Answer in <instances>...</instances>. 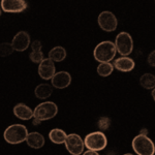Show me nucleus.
I'll return each mask as SVG.
<instances>
[{
  "instance_id": "nucleus-30",
  "label": "nucleus",
  "mask_w": 155,
  "mask_h": 155,
  "mask_svg": "<svg viewBox=\"0 0 155 155\" xmlns=\"http://www.w3.org/2000/svg\"><path fill=\"white\" fill-rule=\"evenodd\" d=\"M123 155H134V154H132V153H125V154H123Z\"/></svg>"
},
{
  "instance_id": "nucleus-5",
  "label": "nucleus",
  "mask_w": 155,
  "mask_h": 155,
  "mask_svg": "<svg viewBox=\"0 0 155 155\" xmlns=\"http://www.w3.org/2000/svg\"><path fill=\"white\" fill-rule=\"evenodd\" d=\"M34 117L41 121H47V120L53 119L58 114V106L53 101H44L36 106L33 110Z\"/></svg>"
},
{
  "instance_id": "nucleus-22",
  "label": "nucleus",
  "mask_w": 155,
  "mask_h": 155,
  "mask_svg": "<svg viewBox=\"0 0 155 155\" xmlns=\"http://www.w3.org/2000/svg\"><path fill=\"white\" fill-rule=\"evenodd\" d=\"M29 58L32 62L39 64L42 60L45 59V56H44L42 51H32L31 53L29 54Z\"/></svg>"
},
{
  "instance_id": "nucleus-1",
  "label": "nucleus",
  "mask_w": 155,
  "mask_h": 155,
  "mask_svg": "<svg viewBox=\"0 0 155 155\" xmlns=\"http://www.w3.org/2000/svg\"><path fill=\"white\" fill-rule=\"evenodd\" d=\"M28 129L23 124H12L3 132V139L11 145H18L26 142Z\"/></svg>"
},
{
  "instance_id": "nucleus-16",
  "label": "nucleus",
  "mask_w": 155,
  "mask_h": 155,
  "mask_svg": "<svg viewBox=\"0 0 155 155\" xmlns=\"http://www.w3.org/2000/svg\"><path fill=\"white\" fill-rule=\"evenodd\" d=\"M53 93V86L48 83H41L37 85L34 89V95L38 99H48Z\"/></svg>"
},
{
  "instance_id": "nucleus-4",
  "label": "nucleus",
  "mask_w": 155,
  "mask_h": 155,
  "mask_svg": "<svg viewBox=\"0 0 155 155\" xmlns=\"http://www.w3.org/2000/svg\"><path fill=\"white\" fill-rule=\"evenodd\" d=\"M84 144L88 150H93V151H101L107 147V139L106 134L102 131H93L87 134L84 139Z\"/></svg>"
},
{
  "instance_id": "nucleus-17",
  "label": "nucleus",
  "mask_w": 155,
  "mask_h": 155,
  "mask_svg": "<svg viewBox=\"0 0 155 155\" xmlns=\"http://www.w3.org/2000/svg\"><path fill=\"white\" fill-rule=\"evenodd\" d=\"M66 137V132L61 128H53L49 132L50 141L56 145H61L65 143Z\"/></svg>"
},
{
  "instance_id": "nucleus-7",
  "label": "nucleus",
  "mask_w": 155,
  "mask_h": 155,
  "mask_svg": "<svg viewBox=\"0 0 155 155\" xmlns=\"http://www.w3.org/2000/svg\"><path fill=\"white\" fill-rule=\"evenodd\" d=\"M65 148L71 155H81L84 153V140L77 134H67L65 140Z\"/></svg>"
},
{
  "instance_id": "nucleus-26",
  "label": "nucleus",
  "mask_w": 155,
  "mask_h": 155,
  "mask_svg": "<svg viewBox=\"0 0 155 155\" xmlns=\"http://www.w3.org/2000/svg\"><path fill=\"white\" fill-rule=\"evenodd\" d=\"M82 155H99L97 151H93V150H87Z\"/></svg>"
},
{
  "instance_id": "nucleus-32",
  "label": "nucleus",
  "mask_w": 155,
  "mask_h": 155,
  "mask_svg": "<svg viewBox=\"0 0 155 155\" xmlns=\"http://www.w3.org/2000/svg\"><path fill=\"white\" fill-rule=\"evenodd\" d=\"M153 155H155V154H153Z\"/></svg>"
},
{
  "instance_id": "nucleus-14",
  "label": "nucleus",
  "mask_w": 155,
  "mask_h": 155,
  "mask_svg": "<svg viewBox=\"0 0 155 155\" xmlns=\"http://www.w3.org/2000/svg\"><path fill=\"white\" fill-rule=\"evenodd\" d=\"M114 68H116L117 71H122V72H129L136 66L134 59H131L128 56H121L119 58H117L114 61Z\"/></svg>"
},
{
  "instance_id": "nucleus-3",
  "label": "nucleus",
  "mask_w": 155,
  "mask_h": 155,
  "mask_svg": "<svg viewBox=\"0 0 155 155\" xmlns=\"http://www.w3.org/2000/svg\"><path fill=\"white\" fill-rule=\"evenodd\" d=\"M131 146L137 155L155 154V144L148 136H143L139 134L134 137Z\"/></svg>"
},
{
  "instance_id": "nucleus-6",
  "label": "nucleus",
  "mask_w": 155,
  "mask_h": 155,
  "mask_svg": "<svg viewBox=\"0 0 155 155\" xmlns=\"http://www.w3.org/2000/svg\"><path fill=\"white\" fill-rule=\"evenodd\" d=\"M115 46H116L117 52L121 56L130 55L134 50V41H132L131 35L125 31L120 32L115 38Z\"/></svg>"
},
{
  "instance_id": "nucleus-2",
  "label": "nucleus",
  "mask_w": 155,
  "mask_h": 155,
  "mask_svg": "<svg viewBox=\"0 0 155 155\" xmlns=\"http://www.w3.org/2000/svg\"><path fill=\"white\" fill-rule=\"evenodd\" d=\"M116 53L117 49L114 42L111 41H104L99 42L94 48L93 56L96 61H98L99 63H102V62L112 61L116 56Z\"/></svg>"
},
{
  "instance_id": "nucleus-13",
  "label": "nucleus",
  "mask_w": 155,
  "mask_h": 155,
  "mask_svg": "<svg viewBox=\"0 0 155 155\" xmlns=\"http://www.w3.org/2000/svg\"><path fill=\"white\" fill-rule=\"evenodd\" d=\"M12 113H14V115L18 119L25 120V121H26V120L33 119V117H34L33 110H32L31 107H29L27 104H23V102L17 104L16 106L14 107Z\"/></svg>"
},
{
  "instance_id": "nucleus-21",
  "label": "nucleus",
  "mask_w": 155,
  "mask_h": 155,
  "mask_svg": "<svg viewBox=\"0 0 155 155\" xmlns=\"http://www.w3.org/2000/svg\"><path fill=\"white\" fill-rule=\"evenodd\" d=\"M14 51L15 50L12 42H2V44H0V57L11 56Z\"/></svg>"
},
{
  "instance_id": "nucleus-10",
  "label": "nucleus",
  "mask_w": 155,
  "mask_h": 155,
  "mask_svg": "<svg viewBox=\"0 0 155 155\" xmlns=\"http://www.w3.org/2000/svg\"><path fill=\"white\" fill-rule=\"evenodd\" d=\"M30 44H31V38H30L29 33L26 31H19L14 36V38L12 41V45L14 47V50L18 52L26 51L29 48Z\"/></svg>"
},
{
  "instance_id": "nucleus-9",
  "label": "nucleus",
  "mask_w": 155,
  "mask_h": 155,
  "mask_svg": "<svg viewBox=\"0 0 155 155\" xmlns=\"http://www.w3.org/2000/svg\"><path fill=\"white\" fill-rule=\"evenodd\" d=\"M0 7L3 12L8 14H20L26 11V0H1Z\"/></svg>"
},
{
  "instance_id": "nucleus-29",
  "label": "nucleus",
  "mask_w": 155,
  "mask_h": 155,
  "mask_svg": "<svg viewBox=\"0 0 155 155\" xmlns=\"http://www.w3.org/2000/svg\"><path fill=\"white\" fill-rule=\"evenodd\" d=\"M151 95H152V98H153V101H155V88H154V89H152Z\"/></svg>"
},
{
  "instance_id": "nucleus-20",
  "label": "nucleus",
  "mask_w": 155,
  "mask_h": 155,
  "mask_svg": "<svg viewBox=\"0 0 155 155\" xmlns=\"http://www.w3.org/2000/svg\"><path fill=\"white\" fill-rule=\"evenodd\" d=\"M97 74L101 77H109L110 74H112V72L114 71V65L111 63V62H102V63H99L97 65Z\"/></svg>"
},
{
  "instance_id": "nucleus-24",
  "label": "nucleus",
  "mask_w": 155,
  "mask_h": 155,
  "mask_svg": "<svg viewBox=\"0 0 155 155\" xmlns=\"http://www.w3.org/2000/svg\"><path fill=\"white\" fill-rule=\"evenodd\" d=\"M147 62L150 66L155 67V50L152 51L151 53L148 55V58H147Z\"/></svg>"
},
{
  "instance_id": "nucleus-18",
  "label": "nucleus",
  "mask_w": 155,
  "mask_h": 155,
  "mask_svg": "<svg viewBox=\"0 0 155 155\" xmlns=\"http://www.w3.org/2000/svg\"><path fill=\"white\" fill-rule=\"evenodd\" d=\"M54 62H61L66 58V51L63 47L57 46L54 47L52 50H50L49 52V57Z\"/></svg>"
},
{
  "instance_id": "nucleus-31",
  "label": "nucleus",
  "mask_w": 155,
  "mask_h": 155,
  "mask_svg": "<svg viewBox=\"0 0 155 155\" xmlns=\"http://www.w3.org/2000/svg\"><path fill=\"white\" fill-rule=\"evenodd\" d=\"M0 15H1V8H0Z\"/></svg>"
},
{
  "instance_id": "nucleus-11",
  "label": "nucleus",
  "mask_w": 155,
  "mask_h": 155,
  "mask_svg": "<svg viewBox=\"0 0 155 155\" xmlns=\"http://www.w3.org/2000/svg\"><path fill=\"white\" fill-rule=\"evenodd\" d=\"M56 74V67L54 61L50 58H45L38 65V74L42 80H52V78Z\"/></svg>"
},
{
  "instance_id": "nucleus-12",
  "label": "nucleus",
  "mask_w": 155,
  "mask_h": 155,
  "mask_svg": "<svg viewBox=\"0 0 155 155\" xmlns=\"http://www.w3.org/2000/svg\"><path fill=\"white\" fill-rule=\"evenodd\" d=\"M52 86L56 89H65L71 83V76L67 71H58L51 80Z\"/></svg>"
},
{
  "instance_id": "nucleus-28",
  "label": "nucleus",
  "mask_w": 155,
  "mask_h": 155,
  "mask_svg": "<svg viewBox=\"0 0 155 155\" xmlns=\"http://www.w3.org/2000/svg\"><path fill=\"white\" fill-rule=\"evenodd\" d=\"M140 134H143V136H148V129L147 128H143L140 132Z\"/></svg>"
},
{
  "instance_id": "nucleus-15",
  "label": "nucleus",
  "mask_w": 155,
  "mask_h": 155,
  "mask_svg": "<svg viewBox=\"0 0 155 155\" xmlns=\"http://www.w3.org/2000/svg\"><path fill=\"white\" fill-rule=\"evenodd\" d=\"M26 143L32 149H41L45 146V137L37 131L29 132L26 139Z\"/></svg>"
},
{
  "instance_id": "nucleus-25",
  "label": "nucleus",
  "mask_w": 155,
  "mask_h": 155,
  "mask_svg": "<svg viewBox=\"0 0 155 155\" xmlns=\"http://www.w3.org/2000/svg\"><path fill=\"white\" fill-rule=\"evenodd\" d=\"M41 42L39 41H34L31 42V49L32 51H41Z\"/></svg>"
},
{
  "instance_id": "nucleus-8",
  "label": "nucleus",
  "mask_w": 155,
  "mask_h": 155,
  "mask_svg": "<svg viewBox=\"0 0 155 155\" xmlns=\"http://www.w3.org/2000/svg\"><path fill=\"white\" fill-rule=\"evenodd\" d=\"M97 23H98L99 27L106 32H113L117 29L118 26V20H117L116 16L112 12L104 11L101 12L98 15L97 18Z\"/></svg>"
},
{
  "instance_id": "nucleus-27",
  "label": "nucleus",
  "mask_w": 155,
  "mask_h": 155,
  "mask_svg": "<svg viewBox=\"0 0 155 155\" xmlns=\"http://www.w3.org/2000/svg\"><path fill=\"white\" fill-rule=\"evenodd\" d=\"M32 123H33V125H39V124L41 123V120H38V119H36V118H33V122H32Z\"/></svg>"
},
{
  "instance_id": "nucleus-19",
  "label": "nucleus",
  "mask_w": 155,
  "mask_h": 155,
  "mask_svg": "<svg viewBox=\"0 0 155 155\" xmlns=\"http://www.w3.org/2000/svg\"><path fill=\"white\" fill-rule=\"evenodd\" d=\"M140 84L146 90H152L155 88V76L153 74H144L140 78Z\"/></svg>"
},
{
  "instance_id": "nucleus-23",
  "label": "nucleus",
  "mask_w": 155,
  "mask_h": 155,
  "mask_svg": "<svg viewBox=\"0 0 155 155\" xmlns=\"http://www.w3.org/2000/svg\"><path fill=\"white\" fill-rule=\"evenodd\" d=\"M111 125V119L109 117H101L98 119V122H97V126L101 129V131L102 130H107V128Z\"/></svg>"
}]
</instances>
